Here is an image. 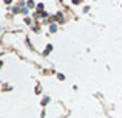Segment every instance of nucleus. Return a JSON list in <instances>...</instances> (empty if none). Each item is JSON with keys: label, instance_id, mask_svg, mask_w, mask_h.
Returning a JSON list of instances; mask_svg holds the SVG:
<instances>
[{"label": "nucleus", "instance_id": "obj_3", "mask_svg": "<svg viewBox=\"0 0 122 118\" xmlns=\"http://www.w3.org/2000/svg\"><path fill=\"white\" fill-rule=\"evenodd\" d=\"M26 5H28V8H34V2H33V0H28Z\"/></svg>", "mask_w": 122, "mask_h": 118}, {"label": "nucleus", "instance_id": "obj_1", "mask_svg": "<svg viewBox=\"0 0 122 118\" xmlns=\"http://www.w3.org/2000/svg\"><path fill=\"white\" fill-rule=\"evenodd\" d=\"M50 31H51V33H56V31H57V27L54 23H51L50 25Z\"/></svg>", "mask_w": 122, "mask_h": 118}, {"label": "nucleus", "instance_id": "obj_7", "mask_svg": "<svg viewBox=\"0 0 122 118\" xmlns=\"http://www.w3.org/2000/svg\"><path fill=\"white\" fill-rule=\"evenodd\" d=\"M11 2H12V0H5V3H6V5H9Z\"/></svg>", "mask_w": 122, "mask_h": 118}, {"label": "nucleus", "instance_id": "obj_6", "mask_svg": "<svg viewBox=\"0 0 122 118\" xmlns=\"http://www.w3.org/2000/svg\"><path fill=\"white\" fill-rule=\"evenodd\" d=\"M73 3H74V5H79V3H81V0H71Z\"/></svg>", "mask_w": 122, "mask_h": 118}, {"label": "nucleus", "instance_id": "obj_4", "mask_svg": "<svg viewBox=\"0 0 122 118\" xmlns=\"http://www.w3.org/2000/svg\"><path fill=\"white\" fill-rule=\"evenodd\" d=\"M20 12H22V14H25V16H26V14H28V8H22V9H20Z\"/></svg>", "mask_w": 122, "mask_h": 118}, {"label": "nucleus", "instance_id": "obj_2", "mask_svg": "<svg viewBox=\"0 0 122 118\" xmlns=\"http://www.w3.org/2000/svg\"><path fill=\"white\" fill-rule=\"evenodd\" d=\"M51 50H53V45H48V47H46V50H45V51H43V55L46 56L48 53H51Z\"/></svg>", "mask_w": 122, "mask_h": 118}, {"label": "nucleus", "instance_id": "obj_5", "mask_svg": "<svg viewBox=\"0 0 122 118\" xmlns=\"http://www.w3.org/2000/svg\"><path fill=\"white\" fill-rule=\"evenodd\" d=\"M11 11H12V12H14V14H15V12H19V8H17V6H14V8H12Z\"/></svg>", "mask_w": 122, "mask_h": 118}]
</instances>
